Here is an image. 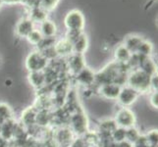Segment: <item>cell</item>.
Listing matches in <instances>:
<instances>
[{
    "mask_svg": "<svg viewBox=\"0 0 158 147\" xmlns=\"http://www.w3.org/2000/svg\"><path fill=\"white\" fill-rule=\"evenodd\" d=\"M150 76H148L140 69H137L129 77V86L135 89L139 93V92H144L148 90L150 88Z\"/></svg>",
    "mask_w": 158,
    "mask_h": 147,
    "instance_id": "cell-1",
    "label": "cell"
},
{
    "mask_svg": "<svg viewBox=\"0 0 158 147\" xmlns=\"http://www.w3.org/2000/svg\"><path fill=\"white\" fill-rule=\"evenodd\" d=\"M64 24L68 31H83L85 25V16L79 10H72L66 15L64 19Z\"/></svg>",
    "mask_w": 158,
    "mask_h": 147,
    "instance_id": "cell-2",
    "label": "cell"
},
{
    "mask_svg": "<svg viewBox=\"0 0 158 147\" xmlns=\"http://www.w3.org/2000/svg\"><path fill=\"white\" fill-rule=\"evenodd\" d=\"M48 59L43 55L41 51L31 52L27 58L26 66L31 72H41L46 69Z\"/></svg>",
    "mask_w": 158,
    "mask_h": 147,
    "instance_id": "cell-3",
    "label": "cell"
},
{
    "mask_svg": "<svg viewBox=\"0 0 158 147\" xmlns=\"http://www.w3.org/2000/svg\"><path fill=\"white\" fill-rule=\"evenodd\" d=\"M115 123L117 126H120L122 129H130L134 128L135 123V116L132 110L129 108L124 107L118 111Z\"/></svg>",
    "mask_w": 158,
    "mask_h": 147,
    "instance_id": "cell-4",
    "label": "cell"
},
{
    "mask_svg": "<svg viewBox=\"0 0 158 147\" xmlns=\"http://www.w3.org/2000/svg\"><path fill=\"white\" fill-rule=\"evenodd\" d=\"M138 97H139V92L137 90L131 88V86H126V88H121V90H120V93L117 99L122 105L127 107V106H131L133 103L137 101Z\"/></svg>",
    "mask_w": 158,
    "mask_h": 147,
    "instance_id": "cell-5",
    "label": "cell"
},
{
    "mask_svg": "<svg viewBox=\"0 0 158 147\" xmlns=\"http://www.w3.org/2000/svg\"><path fill=\"white\" fill-rule=\"evenodd\" d=\"M53 47H54V50H55L56 55L58 56L66 57V56L72 55V53H73V43L69 41L66 37H65L64 39L57 41Z\"/></svg>",
    "mask_w": 158,
    "mask_h": 147,
    "instance_id": "cell-6",
    "label": "cell"
},
{
    "mask_svg": "<svg viewBox=\"0 0 158 147\" xmlns=\"http://www.w3.org/2000/svg\"><path fill=\"white\" fill-rule=\"evenodd\" d=\"M32 30H35V23L30 18L22 19L16 26V32L22 37H27Z\"/></svg>",
    "mask_w": 158,
    "mask_h": 147,
    "instance_id": "cell-7",
    "label": "cell"
},
{
    "mask_svg": "<svg viewBox=\"0 0 158 147\" xmlns=\"http://www.w3.org/2000/svg\"><path fill=\"white\" fill-rule=\"evenodd\" d=\"M40 31L43 37H47V39H54L56 35V25L54 22L46 19L43 21L42 23L40 24Z\"/></svg>",
    "mask_w": 158,
    "mask_h": 147,
    "instance_id": "cell-8",
    "label": "cell"
},
{
    "mask_svg": "<svg viewBox=\"0 0 158 147\" xmlns=\"http://www.w3.org/2000/svg\"><path fill=\"white\" fill-rule=\"evenodd\" d=\"M121 90V86H119L118 84H104L101 85V93L104 95L106 98L109 99H116L118 98V95Z\"/></svg>",
    "mask_w": 158,
    "mask_h": 147,
    "instance_id": "cell-9",
    "label": "cell"
},
{
    "mask_svg": "<svg viewBox=\"0 0 158 147\" xmlns=\"http://www.w3.org/2000/svg\"><path fill=\"white\" fill-rule=\"evenodd\" d=\"M69 68L74 71L75 73H79L80 71H81L84 68H85V62H84V58L80 54H72L70 55L69 58Z\"/></svg>",
    "mask_w": 158,
    "mask_h": 147,
    "instance_id": "cell-10",
    "label": "cell"
},
{
    "mask_svg": "<svg viewBox=\"0 0 158 147\" xmlns=\"http://www.w3.org/2000/svg\"><path fill=\"white\" fill-rule=\"evenodd\" d=\"M132 57V53L124 44L119 45L115 51V58L118 64L128 63Z\"/></svg>",
    "mask_w": 158,
    "mask_h": 147,
    "instance_id": "cell-11",
    "label": "cell"
},
{
    "mask_svg": "<svg viewBox=\"0 0 158 147\" xmlns=\"http://www.w3.org/2000/svg\"><path fill=\"white\" fill-rule=\"evenodd\" d=\"M88 44H89L88 37H86L85 34H83L73 42V53L83 55L85 51L86 50V48H88Z\"/></svg>",
    "mask_w": 158,
    "mask_h": 147,
    "instance_id": "cell-12",
    "label": "cell"
},
{
    "mask_svg": "<svg viewBox=\"0 0 158 147\" xmlns=\"http://www.w3.org/2000/svg\"><path fill=\"white\" fill-rule=\"evenodd\" d=\"M35 24L36 23H42L43 21H45L47 19V12L42 9L41 7H37L35 9H31L30 11V17H29Z\"/></svg>",
    "mask_w": 158,
    "mask_h": 147,
    "instance_id": "cell-13",
    "label": "cell"
},
{
    "mask_svg": "<svg viewBox=\"0 0 158 147\" xmlns=\"http://www.w3.org/2000/svg\"><path fill=\"white\" fill-rule=\"evenodd\" d=\"M143 40V39H140V37L138 36V35H130V36L127 37L126 39H125L124 45L129 49V50L131 51V53L135 54V51H137L138 47L139 46L140 42Z\"/></svg>",
    "mask_w": 158,
    "mask_h": 147,
    "instance_id": "cell-14",
    "label": "cell"
},
{
    "mask_svg": "<svg viewBox=\"0 0 158 147\" xmlns=\"http://www.w3.org/2000/svg\"><path fill=\"white\" fill-rule=\"evenodd\" d=\"M152 50H153V46H152L151 43L146 40H143L135 54H138V55L143 57H149Z\"/></svg>",
    "mask_w": 158,
    "mask_h": 147,
    "instance_id": "cell-15",
    "label": "cell"
},
{
    "mask_svg": "<svg viewBox=\"0 0 158 147\" xmlns=\"http://www.w3.org/2000/svg\"><path fill=\"white\" fill-rule=\"evenodd\" d=\"M78 80L85 84H90L94 80V75L90 70L84 68L78 73Z\"/></svg>",
    "mask_w": 158,
    "mask_h": 147,
    "instance_id": "cell-16",
    "label": "cell"
},
{
    "mask_svg": "<svg viewBox=\"0 0 158 147\" xmlns=\"http://www.w3.org/2000/svg\"><path fill=\"white\" fill-rule=\"evenodd\" d=\"M30 81L35 86H41L46 81V76L41 72H31Z\"/></svg>",
    "mask_w": 158,
    "mask_h": 147,
    "instance_id": "cell-17",
    "label": "cell"
},
{
    "mask_svg": "<svg viewBox=\"0 0 158 147\" xmlns=\"http://www.w3.org/2000/svg\"><path fill=\"white\" fill-rule=\"evenodd\" d=\"M27 39H28L29 42L31 43V44H34V45H37L39 46V44L41 42V40L43 39V36L42 35L40 34V30H32L31 31V34L27 36Z\"/></svg>",
    "mask_w": 158,
    "mask_h": 147,
    "instance_id": "cell-18",
    "label": "cell"
},
{
    "mask_svg": "<svg viewBox=\"0 0 158 147\" xmlns=\"http://www.w3.org/2000/svg\"><path fill=\"white\" fill-rule=\"evenodd\" d=\"M12 117V111L8 105L0 104V120L1 121H6Z\"/></svg>",
    "mask_w": 158,
    "mask_h": 147,
    "instance_id": "cell-19",
    "label": "cell"
},
{
    "mask_svg": "<svg viewBox=\"0 0 158 147\" xmlns=\"http://www.w3.org/2000/svg\"><path fill=\"white\" fill-rule=\"evenodd\" d=\"M58 1L59 0H40V7L48 12L56 7Z\"/></svg>",
    "mask_w": 158,
    "mask_h": 147,
    "instance_id": "cell-20",
    "label": "cell"
},
{
    "mask_svg": "<svg viewBox=\"0 0 158 147\" xmlns=\"http://www.w3.org/2000/svg\"><path fill=\"white\" fill-rule=\"evenodd\" d=\"M150 104L154 108H157L158 103H157V92H153L150 97Z\"/></svg>",
    "mask_w": 158,
    "mask_h": 147,
    "instance_id": "cell-21",
    "label": "cell"
},
{
    "mask_svg": "<svg viewBox=\"0 0 158 147\" xmlns=\"http://www.w3.org/2000/svg\"><path fill=\"white\" fill-rule=\"evenodd\" d=\"M1 4H2V0H0V6H1Z\"/></svg>",
    "mask_w": 158,
    "mask_h": 147,
    "instance_id": "cell-22",
    "label": "cell"
}]
</instances>
